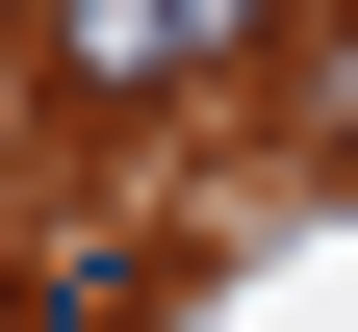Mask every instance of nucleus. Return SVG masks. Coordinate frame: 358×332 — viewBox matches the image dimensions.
Instances as JSON below:
<instances>
[{
    "label": "nucleus",
    "mask_w": 358,
    "mask_h": 332,
    "mask_svg": "<svg viewBox=\"0 0 358 332\" xmlns=\"http://www.w3.org/2000/svg\"><path fill=\"white\" fill-rule=\"evenodd\" d=\"M179 77H231L205 0H52V103H179Z\"/></svg>",
    "instance_id": "nucleus-1"
}]
</instances>
